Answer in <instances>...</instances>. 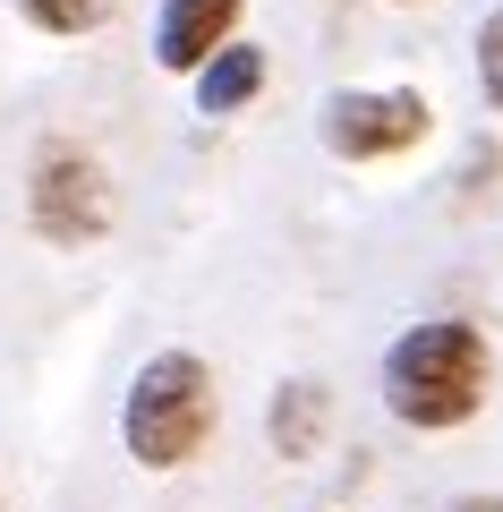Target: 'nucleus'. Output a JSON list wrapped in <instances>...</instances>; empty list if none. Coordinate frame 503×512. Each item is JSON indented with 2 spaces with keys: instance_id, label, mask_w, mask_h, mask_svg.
I'll list each match as a JSON object with an SVG mask.
<instances>
[{
  "instance_id": "7",
  "label": "nucleus",
  "mask_w": 503,
  "mask_h": 512,
  "mask_svg": "<svg viewBox=\"0 0 503 512\" xmlns=\"http://www.w3.org/2000/svg\"><path fill=\"white\" fill-rule=\"evenodd\" d=\"M256 86H265V52L256 43H231V52H214L197 69V111H239V103H256Z\"/></svg>"
},
{
  "instance_id": "11",
  "label": "nucleus",
  "mask_w": 503,
  "mask_h": 512,
  "mask_svg": "<svg viewBox=\"0 0 503 512\" xmlns=\"http://www.w3.org/2000/svg\"><path fill=\"white\" fill-rule=\"evenodd\" d=\"M0 512H9V504H0Z\"/></svg>"
},
{
  "instance_id": "4",
  "label": "nucleus",
  "mask_w": 503,
  "mask_h": 512,
  "mask_svg": "<svg viewBox=\"0 0 503 512\" xmlns=\"http://www.w3.org/2000/svg\"><path fill=\"white\" fill-rule=\"evenodd\" d=\"M26 214L52 248H86V239L111 231V171L94 163L86 146H43L35 154V180H26Z\"/></svg>"
},
{
  "instance_id": "8",
  "label": "nucleus",
  "mask_w": 503,
  "mask_h": 512,
  "mask_svg": "<svg viewBox=\"0 0 503 512\" xmlns=\"http://www.w3.org/2000/svg\"><path fill=\"white\" fill-rule=\"evenodd\" d=\"M120 0H18V18L43 26V35H94Z\"/></svg>"
},
{
  "instance_id": "2",
  "label": "nucleus",
  "mask_w": 503,
  "mask_h": 512,
  "mask_svg": "<svg viewBox=\"0 0 503 512\" xmlns=\"http://www.w3.org/2000/svg\"><path fill=\"white\" fill-rule=\"evenodd\" d=\"M222 419V393H214V367L197 350H154V359L128 376V402H120V444L137 470H188V461L214 444Z\"/></svg>"
},
{
  "instance_id": "1",
  "label": "nucleus",
  "mask_w": 503,
  "mask_h": 512,
  "mask_svg": "<svg viewBox=\"0 0 503 512\" xmlns=\"http://www.w3.org/2000/svg\"><path fill=\"white\" fill-rule=\"evenodd\" d=\"M486 393H495V342L469 316H427L384 350V410L418 436L469 427L486 410Z\"/></svg>"
},
{
  "instance_id": "10",
  "label": "nucleus",
  "mask_w": 503,
  "mask_h": 512,
  "mask_svg": "<svg viewBox=\"0 0 503 512\" xmlns=\"http://www.w3.org/2000/svg\"><path fill=\"white\" fill-rule=\"evenodd\" d=\"M435 512H503V495H452V504H435Z\"/></svg>"
},
{
  "instance_id": "6",
  "label": "nucleus",
  "mask_w": 503,
  "mask_h": 512,
  "mask_svg": "<svg viewBox=\"0 0 503 512\" xmlns=\"http://www.w3.org/2000/svg\"><path fill=\"white\" fill-rule=\"evenodd\" d=\"M324 419H333V393H324L316 376H290L282 393H273V410H265V436H273L282 461H307L324 444Z\"/></svg>"
},
{
  "instance_id": "5",
  "label": "nucleus",
  "mask_w": 503,
  "mask_h": 512,
  "mask_svg": "<svg viewBox=\"0 0 503 512\" xmlns=\"http://www.w3.org/2000/svg\"><path fill=\"white\" fill-rule=\"evenodd\" d=\"M231 26H239V0H162L154 60H162L171 77H197L214 52H231Z\"/></svg>"
},
{
  "instance_id": "3",
  "label": "nucleus",
  "mask_w": 503,
  "mask_h": 512,
  "mask_svg": "<svg viewBox=\"0 0 503 512\" xmlns=\"http://www.w3.org/2000/svg\"><path fill=\"white\" fill-rule=\"evenodd\" d=\"M316 128L342 163H384V154H410L435 128V103L418 86H342V94H324Z\"/></svg>"
},
{
  "instance_id": "9",
  "label": "nucleus",
  "mask_w": 503,
  "mask_h": 512,
  "mask_svg": "<svg viewBox=\"0 0 503 512\" xmlns=\"http://www.w3.org/2000/svg\"><path fill=\"white\" fill-rule=\"evenodd\" d=\"M478 94H486V103L503 111V9H495V18L478 26Z\"/></svg>"
}]
</instances>
